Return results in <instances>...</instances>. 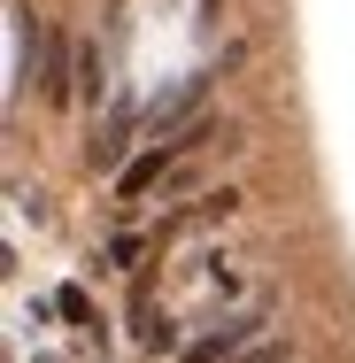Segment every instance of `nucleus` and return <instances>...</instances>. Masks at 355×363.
I'll return each mask as SVG.
<instances>
[{"instance_id":"1","label":"nucleus","mask_w":355,"mask_h":363,"mask_svg":"<svg viewBox=\"0 0 355 363\" xmlns=\"http://www.w3.org/2000/svg\"><path fill=\"white\" fill-rule=\"evenodd\" d=\"M209 77H216V70L186 77V85H170V93H162V101L147 108V140H170V132H178V124H186V116H193L201 101H209Z\"/></svg>"},{"instance_id":"2","label":"nucleus","mask_w":355,"mask_h":363,"mask_svg":"<svg viewBox=\"0 0 355 363\" xmlns=\"http://www.w3.org/2000/svg\"><path fill=\"white\" fill-rule=\"evenodd\" d=\"M255 333H263V317H224L216 333H201V340H193V348H178V356H186V363H232Z\"/></svg>"},{"instance_id":"3","label":"nucleus","mask_w":355,"mask_h":363,"mask_svg":"<svg viewBox=\"0 0 355 363\" xmlns=\"http://www.w3.org/2000/svg\"><path fill=\"white\" fill-rule=\"evenodd\" d=\"M124 147H132V108L116 101L108 124H93V140H85V170H124Z\"/></svg>"},{"instance_id":"4","label":"nucleus","mask_w":355,"mask_h":363,"mask_svg":"<svg viewBox=\"0 0 355 363\" xmlns=\"http://www.w3.org/2000/svg\"><path fill=\"white\" fill-rule=\"evenodd\" d=\"M170 162H178V147H170V140H154L140 162H124V170H116V194H124V201H140V194L162 178V170H170Z\"/></svg>"},{"instance_id":"5","label":"nucleus","mask_w":355,"mask_h":363,"mask_svg":"<svg viewBox=\"0 0 355 363\" xmlns=\"http://www.w3.org/2000/svg\"><path fill=\"white\" fill-rule=\"evenodd\" d=\"M101 93H108V62H101V47H93V39H77V101H85V108H101Z\"/></svg>"},{"instance_id":"6","label":"nucleus","mask_w":355,"mask_h":363,"mask_svg":"<svg viewBox=\"0 0 355 363\" xmlns=\"http://www.w3.org/2000/svg\"><path fill=\"white\" fill-rule=\"evenodd\" d=\"M232 363H293V340H247Z\"/></svg>"},{"instance_id":"7","label":"nucleus","mask_w":355,"mask_h":363,"mask_svg":"<svg viewBox=\"0 0 355 363\" xmlns=\"http://www.w3.org/2000/svg\"><path fill=\"white\" fill-rule=\"evenodd\" d=\"M55 309H62L70 325H85V333H101V325H93V301H85L77 286H62V294H55Z\"/></svg>"}]
</instances>
